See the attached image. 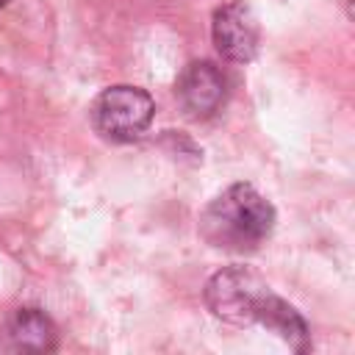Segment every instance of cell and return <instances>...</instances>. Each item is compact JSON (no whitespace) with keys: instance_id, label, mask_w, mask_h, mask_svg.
Wrapping results in <instances>:
<instances>
[{"instance_id":"1","label":"cell","mask_w":355,"mask_h":355,"mask_svg":"<svg viewBox=\"0 0 355 355\" xmlns=\"http://www.w3.org/2000/svg\"><path fill=\"white\" fill-rule=\"evenodd\" d=\"M205 305L216 319L227 324H261L269 333H277L291 349H311V333L300 311L288 305L283 297H277L272 286L247 266L219 269L205 283Z\"/></svg>"},{"instance_id":"2","label":"cell","mask_w":355,"mask_h":355,"mask_svg":"<svg viewBox=\"0 0 355 355\" xmlns=\"http://www.w3.org/2000/svg\"><path fill=\"white\" fill-rule=\"evenodd\" d=\"M275 230L272 202L250 183H233L219 191L200 214V236L225 252H255Z\"/></svg>"},{"instance_id":"3","label":"cell","mask_w":355,"mask_h":355,"mask_svg":"<svg viewBox=\"0 0 355 355\" xmlns=\"http://www.w3.org/2000/svg\"><path fill=\"white\" fill-rule=\"evenodd\" d=\"M89 114H92L94 130L105 141L125 144V141L139 139L150 128L153 114H155V103L144 89L119 83V86L103 89L97 94V100L92 103Z\"/></svg>"},{"instance_id":"4","label":"cell","mask_w":355,"mask_h":355,"mask_svg":"<svg viewBox=\"0 0 355 355\" xmlns=\"http://www.w3.org/2000/svg\"><path fill=\"white\" fill-rule=\"evenodd\" d=\"M211 36L214 47L219 50L222 58L233 64H247L258 53V22L250 6L244 3H225L214 11L211 22Z\"/></svg>"},{"instance_id":"5","label":"cell","mask_w":355,"mask_h":355,"mask_svg":"<svg viewBox=\"0 0 355 355\" xmlns=\"http://www.w3.org/2000/svg\"><path fill=\"white\" fill-rule=\"evenodd\" d=\"M175 94L191 119H208L222 108V103L227 97V80L216 64L191 61L180 72V78L175 83Z\"/></svg>"},{"instance_id":"6","label":"cell","mask_w":355,"mask_h":355,"mask_svg":"<svg viewBox=\"0 0 355 355\" xmlns=\"http://www.w3.org/2000/svg\"><path fill=\"white\" fill-rule=\"evenodd\" d=\"M6 336H8L11 349L17 352H53L58 347V330L53 319L42 308H33V305L17 308L8 316Z\"/></svg>"},{"instance_id":"7","label":"cell","mask_w":355,"mask_h":355,"mask_svg":"<svg viewBox=\"0 0 355 355\" xmlns=\"http://www.w3.org/2000/svg\"><path fill=\"white\" fill-rule=\"evenodd\" d=\"M0 6H6V0H0Z\"/></svg>"}]
</instances>
